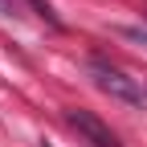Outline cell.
Instances as JSON below:
<instances>
[{"instance_id": "3957f363", "label": "cell", "mask_w": 147, "mask_h": 147, "mask_svg": "<svg viewBox=\"0 0 147 147\" xmlns=\"http://www.w3.org/2000/svg\"><path fill=\"white\" fill-rule=\"evenodd\" d=\"M119 37H123V41H135V45L147 49V25H119Z\"/></svg>"}, {"instance_id": "6da1fadb", "label": "cell", "mask_w": 147, "mask_h": 147, "mask_svg": "<svg viewBox=\"0 0 147 147\" xmlns=\"http://www.w3.org/2000/svg\"><path fill=\"white\" fill-rule=\"evenodd\" d=\"M86 69H90V82H94L102 94H110L115 102H123V106H147V90L131 78V74H123L119 65H110L106 57H90Z\"/></svg>"}, {"instance_id": "277c9868", "label": "cell", "mask_w": 147, "mask_h": 147, "mask_svg": "<svg viewBox=\"0 0 147 147\" xmlns=\"http://www.w3.org/2000/svg\"><path fill=\"white\" fill-rule=\"evenodd\" d=\"M12 12H16V8L8 4V0H0V16H12Z\"/></svg>"}, {"instance_id": "7a4b0ae2", "label": "cell", "mask_w": 147, "mask_h": 147, "mask_svg": "<svg viewBox=\"0 0 147 147\" xmlns=\"http://www.w3.org/2000/svg\"><path fill=\"white\" fill-rule=\"evenodd\" d=\"M65 123H69V127H74V131H78L90 147H123L119 135L110 131V127H106L98 115H90V110H82V106H69V110H65Z\"/></svg>"}]
</instances>
